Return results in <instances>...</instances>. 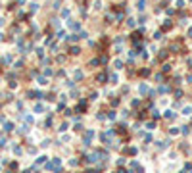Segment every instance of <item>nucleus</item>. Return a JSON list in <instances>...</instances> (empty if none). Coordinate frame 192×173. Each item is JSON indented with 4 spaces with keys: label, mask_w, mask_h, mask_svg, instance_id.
Instances as JSON below:
<instances>
[{
    "label": "nucleus",
    "mask_w": 192,
    "mask_h": 173,
    "mask_svg": "<svg viewBox=\"0 0 192 173\" xmlns=\"http://www.w3.org/2000/svg\"><path fill=\"white\" fill-rule=\"evenodd\" d=\"M92 135H94L92 131H88V133L85 135V144H88V142H90V138H92Z\"/></svg>",
    "instance_id": "obj_1"
},
{
    "label": "nucleus",
    "mask_w": 192,
    "mask_h": 173,
    "mask_svg": "<svg viewBox=\"0 0 192 173\" xmlns=\"http://www.w3.org/2000/svg\"><path fill=\"white\" fill-rule=\"evenodd\" d=\"M188 37H190V39H192V29H190V31H188Z\"/></svg>",
    "instance_id": "obj_2"
}]
</instances>
